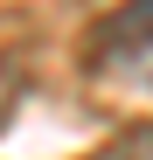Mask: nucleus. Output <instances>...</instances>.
I'll return each mask as SVG.
<instances>
[{"label":"nucleus","instance_id":"f257e3e1","mask_svg":"<svg viewBox=\"0 0 153 160\" xmlns=\"http://www.w3.org/2000/svg\"><path fill=\"white\" fill-rule=\"evenodd\" d=\"M91 63L105 77H146L153 84V0H132V7H118L105 28H97Z\"/></svg>","mask_w":153,"mask_h":160},{"label":"nucleus","instance_id":"7ed1b4c3","mask_svg":"<svg viewBox=\"0 0 153 160\" xmlns=\"http://www.w3.org/2000/svg\"><path fill=\"white\" fill-rule=\"evenodd\" d=\"M14 98H21V77H14V70H0V132H7V112H14Z\"/></svg>","mask_w":153,"mask_h":160},{"label":"nucleus","instance_id":"f03ea898","mask_svg":"<svg viewBox=\"0 0 153 160\" xmlns=\"http://www.w3.org/2000/svg\"><path fill=\"white\" fill-rule=\"evenodd\" d=\"M97 160H153V125H132V132H118V139L97 153Z\"/></svg>","mask_w":153,"mask_h":160}]
</instances>
